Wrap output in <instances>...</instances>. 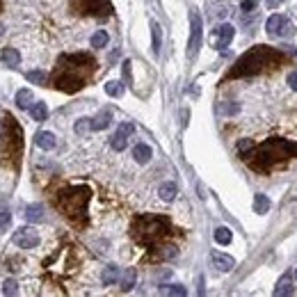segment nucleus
I'll return each mask as SVG.
<instances>
[{
    "mask_svg": "<svg viewBox=\"0 0 297 297\" xmlns=\"http://www.w3.org/2000/svg\"><path fill=\"white\" fill-rule=\"evenodd\" d=\"M242 155H245V160L251 164V169L265 174L272 167H277L279 162L297 158V142L272 137V140H265L263 144H258V146L251 144L247 151H242Z\"/></svg>",
    "mask_w": 297,
    "mask_h": 297,
    "instance_id": "obj_1",
    "label": "nucleus"
},
{
    "mask_svg": "<svg viewBox=\"0 0 297 297\" xmlns=\"http://www.w3.org/2000/svg\"><path fill=\"white\" fill-rule=\"evenodd\" d=\"M91 71H94V59L89 55H85V53L64 55L57 64V71H55V87L73 94L80 87H85Z\"/></svg>",
    "mask_w": 297,
    "mask_h": 297,
    "instance_id": "obj_2",
    "label": "nucleus"
},
{
    "mask_svg": "<svg viewBox=\"0 0 297 297\" xmlns=\"http://www.w3.org/2000/svg\"><path fill=\"white\" fill-rule=\"evenodd\" d=\"M286 62V55L279 48H270V46H254L247 50L228 71V78H245V76H258L263 71H272L279 64Z\"/></svg>",
    "mask_w": 297,
    "mask_h": 297,
    "instance_id": "obj_3",
    "label": "nucleus"
},
{
    "mask_svg": "<svg viewBox=\"0 0 297 297\" xmlns=\"http://www.w3.org/2000/svg\"><path fill=\"white\" fill-rule=\"evenodd\" d=\"M169 231H172L169 219L160 217V215H144V217L135 219V224H133V236H135V240L142 242V245H149V247L160 242Z\"/></svg>",
    "mask_w": 297,
    "mask_h": 297,
    "instance_id": "obj_4",
    "label": "nucleus"
},
{
    "mask_svg": "<svg viewBox=\"0 0 297 297\" xmlns=\"http://www.w3.org/2000/svg\"><path fill=\"white\" fill-rule=\"evenodd\" d=\"M87 201H89V190L87 187H67L64 192H59L57 204L64 210V215L71 219H82L87 213Z\"/></svg>",
    "mask_w": 297,
    "mask_h": 297,
    "instance_id": "obj_5",
    "label": "nucleus"
},
{
    "mask_svg": "<svg viewBox=\"0 0 297 297\" xmlns=\"http://www.w3.org/2000/svg\"><path fill=\"white\" fill-rule=\"evenodd\" d=\"M265 32H268V37H272V39H277V37L290 39V37L295 35V25H292L283 14H272V16L268 18V23H265Z\"/></svg>",
    "mask_w": 297,
    "mask_h": 297,
    "instance_id": "obj_6",
    "label": "nucleus"
},
{
    "mask_svg": "<svg viewBox=\"0 0 297 297\" xmlns=\"http://www.w3.org/2000/svg\"><path fill=\"white\" fill-rule=\"evenodd\" d=\"M201 39H204V21H201L199 12H190V41H187V57H196L201 48Z\"/></svg>",
    "mask_w": 297,
    "mask_h": 297,
    "instance_id": "obj_7",
    "label": "nucleus"
},
{
    "mask_svg": "<svg viewBox=\"0 0 297 297\" xmlns=\"http://www.w3.org/2000/svg\"><path fill=\"white\" fill-rule=\"evenodd\" d=\"M14 245L21 247V249H35L37 245H39V233H37V228L32 226H21L16 233H14Z\"/></svg>",
    "mask_w": 297,
    "mask_h": 297,
    "instance_id": "obj_8",
    "label": "nucleus"
},
{
    "mask_svg": "<svg viewBox=\"0 0 297 297\" xmlns=\"http://www.w3.org/2000/svg\"><path fill=\"white\" fill-rule=\"evenodd\" d=\"M73 5H76L82 14H94V16H98V14H105V16H108V14L112 12L108 0H73Z\"/></svg>",
    "mask_w": 297,
    "mask_h": 297,
    "instance_id": "obj_9",
    "label": "nucleus"
},
{
    "mask_svg": "<svg viewBox=\"0 0 297 297\" xmlns=\"http://www.w3.org/2000/svg\"><path fill=\"white\" fill-rule=\"evenodd\" d=\"M233 35H236V27L231 23H222L217 30H213V46L217 50H226V46L233 41Z\"/></svg>",
    "mask_w": 297,
    "mask_h": 297,
    "instance_id": "obj_10",
    "label": "nucleus"
},
{
    "mask_svg": "<svg viewBox=\"0 0 297 297\" xmlns=\"http://www.w3.org/2000/svg\"><path fill=\"white\" fill-rule=\"evenodd\" d=\"M133 133H135V123L123 121L121 126L117 128V133L112 135V142H110V144H112V149L114 151H123V149H126V144H128V137H130Z\"/></svg>",
    "mask_w": 297,
    "mask_h": 297,
    "instance_id": "obj_11",
    "label": "nucleus"
},
{
    "mask_svg": "<svg viewBox=\"0 0 297 297\" xmlns=\"http://www.w3.org/2000/svg\"><path fill=\"white\" fill-rule=\"evenodd\" d=\"M210 260H213V265L219 272H231V270L236 268V260H233L231 256L222 254V251H213V254H210Z\"/></svg>",
    "mask_w": 297,
    "mask_h": 297,
    "instance_id": "obj_12",
    "label": "nucleus"
},
{
    "mask_svg": "<svg viewBox=\"0 0 297 297\" xmlns=\"http://www.w3.org/2000/svg\"><path fill=\"white\" fill-rule=\"evenodd\" d=\"M23 217H25L27 222H32V224L44 222L46 210H44V206H41V204H27L25 208H23Z\"/></svg>",
    "mask_w": 297,
    "mask_h": 297,
    "instance_id": "obj_13",
    "label": "nucleus"
},
{
    "mask_svg": "<svg viewBox=\"0 0 297 297\" xmlns=\"http://www.w3.org/2000/svg\"><path fill=\"white\" fill-rule=\"evenodd\" d=\"M112 121V112L110 110H101L94 119H91V130H105Z\"/></svg>",
    "mask_w": 297,
    "mask_h": 297,
    "instance_id": "obj_14",
    "label": "nucleus"
},
{
    "mask_svg": "<svg viewBox=\"0 0 297 297\" xmlns=\"http://www.w3.org/2000/svg\"><path fill=\"white\" fill-rule=\"evenodd\" d=\"M35 142H37V146L39 149H44V151H50V149H55V135L53 133H48V130H39L37 133V137H35Z\"/></svg>",
    "mask_w": 297,
    "mask_h": 297,
    "instance_id": "obj_15",
    "label": "nucleus"
},
{
    "mask_svg": "<svg viewBox=\"0 0 297 297\" xmlns=\"http://www.w3.org/2000/svg\"><path fill=\"white\" fill-rule=\"evenodd\" d=\"M292 292V277L290 274H281V279L277 281V286H274V295L277 297H283V295H290Z\"/></svg>",
    "mask_w": 297,
    "mask_h": 297,
    "instance_id": "obj_16",
    "label": "nucleus"
},
{
    "mask_svg": "<svg viewBox=\"0 0 297 297\" xmlns=\"http://www.w3.org/2000/svg\"><path fill=\"white\" fill-rule=\"evenodd\" d=\"M151 155H153V151H151L149 144H135V149H133V158H135V162H140V164L149 162Z\"/></svg>",
    "mask_w": 297,
    "mask_h": 297,
    "instance_id": "obj_17",
    "label": "nucleus"
},
{
    "mask_svg": "<svg viewBox=\"0 0 297 297\" xmlns=\"http://www.w3.org/2000/svg\"><path fill=\"white\" fill-rule=\"evenodd\" d=\"M158 194H160V199H162V201H174V199H176V194H178L176 183H172V181L162 183V185L158 187Z\"/></svg>",
    "mask_w": 297,
    "mask_h": 297,
    "instance_id": "obj_18",
    "label": "nucleus"
},
{
    "mask_svg": "<svg viewBox=\"0 0 297 297\" xmlns=\"http://www.w3.org/2000/svg\"><path fill=\"white\" fill-rule=\"evenodd\" d=\"M119 277H121V272H119L117 265H108L101 274V281H103V286H112V283L119 281Z\"/></svg>",
    "mask_w": 297,
    "mask_h": 297,
    "instance_id": "obj_19",
    "label": "nucleus"
},
{
    "mask_svg": "<svg viewBox=\"0 0 297 297\" xmlns=\"http://www.w3.org/2000/svg\"><path fill=\"white\" fill-rule=\"evenodd\" d=\"M32 103H35V94H32L30 89H18L16 91V105L21 110L32 108Z\"/></svg>",
    "mask_w": 297,
    "mask_h": 297,
    "instance_id": "obj_20",
    "label": "nucleus"
},
{
    "mask_svg": "<svg viewBox=\"0 0 297 297\" xmlns=\"http://www.w3.org/2000/svg\"><path fill=\"white\" fill-rule=\"evenodd\" d=\"M213 236H215V242H217V245H222V247L231 245V240H233V233H231V228H228V226H217Z\"/></svg>",
    "mask_w": 297,
    "mask_h": 297,
    "instance_id": "obj_21",
    "label": "nucleus"
},
{
    "mask_svg": "<svg viewBox=\"0 0 297 297\" xmlns=\"http://www.w3.org/2000/svg\"><path fill=\"white\" fill-rule=\"evenodd\" d=\"M0 59H3L7 67H18V64H21V53H18L16 48H5L3 53H0Z\"/></svg>",
    "mask_w": 297,
    "mask_h": 297,
    "instance_id": "obj_22",
    "label": "nucleus"
},
{
    "mask_svg": "<svg viewBox=\"0 0 297 297\" xmlns=\"http://www.w3.org/2000/svg\"><path fill=\"white\" fill-rule=\"evenodd\" d=\"M135 281H137V272H135V268H128L126 272L121 274V281H119V286H121V290H123V292H128L133 286H135Z\"/></svg>",
    "mask_w": 297,
    "mask_h": 297,
    "instance_id": "obj_23",
    "label": "nucleus"
},
{
    "mask_svg": "<svg viewBox=\"0 0 297 297\" xmlns=\"http://www.w3.org/2000/svg\"><path fill=\"white\" fill-rule=\"evenodd\" d=\"M30 114L35 121H46V117H48V105H46L44 101H37V103H32Z\"/></svg>",
    "mask_w": 297,
    "mask_h": 297,
    "instance_id": "obj_24",
    "label": "nucleus"
},
{
    "mask_svg": "<svg viewBox=\"0 0 297 297\" xmlns=\"http://www.w3.org/2000/svg\"><path fill=\"white\" fill-rule=\"evenodd\" d=\"M158 292H160V295H178V297L187 295L185 286H181V283H164V286L158 288Z\"/></svg>",
    "mask_w": 297,
    "mask_h": 297,
    "instance_id": "obj_25",
    "label": "nucleus"
},
{
    "mask_svg": "<svg viewBox=\"0 0 297 297\" xmlns=\"http://www.w3.org/2000/svg\"><path fill=\"white\" fill-rule=\"evenodd\" d=\"M270 210V199L263 194V192H258V194H254V213L258 215H265Z\"/></svg>",
    "mask_w": 297,
    "mask_h": 297,
    "instance_id": "obj_26",
    "label": "nucleus"
},
{
    "mask_svg": "<svg viewBox=\"0 0 297 297\" xmlns=\"http://www.w3.org/2000/svg\"><path fill=\"white\" fill-rule=\"evenodd\" d=\"M151 37H153V55H158L160 44H162V30H160L158 21H151Z\"/></svg>",
    "mask_w": 297,
    "mask_h": 297,
    "instance_id": "obj_27",
    "label": "nucleus"
},
{
    "mask_svg": "<svg viewBox=\"0 0 297 297\" xmlns=\"http://www.w3.org/2000/svg\"><path fill=\"white\" fill-rule=\"evenodd\" d=\"M108 41H110L108 32H105V30H96L94 35H91L89 44H91V48H105V46H108Z\"/></svg>",
    "mask_w": 297,
    "mask_h": 297,
    "instance_id": "obj_28",
    "label": "nucleus"
},
{
    "mask_svg": "<svg viewBox=\"0 0 297 297\" xmlns=\"http://www.w3.org/2000/svg\"><path fill=\"white\" fill-rule=\"evenodd\" d=\"M105 94L112 96V98H119V96L123 94V85H121L119 80H110V82H105Z\"/></svg>",
    "mask_w": 297,
    "mask_h": 297,
    "instance_id": "obj_29",
    "label": "nucleus"
},
{
    "mask_svg": "<svg viewBox=\"0 0 297 297\" xmlns=\"http://www.w3.org/2000/svg\"><path fill=\"white\" fill-rule=\"evenodd\" d=\"M25 78L32 82V85H44V82H46V73L39 71V69H32V71H27Z\"/></svg>",
    "mask_w": 297,
    "mask_h": 297,
    "instance_id": "obj_30",
    "label": "nucleus"
},
{
    "mask_svg": "<svg viewBox=\"0 0 297 297\" xmlns=\"http://www.w3.org/2000/svg\"><path fill=\"white\" fill-rule=\"evenodd\" d=\"M208 7L213 9V16H217V18H226L228 16V5H224V3H210Z\"/></svg>",
    "mask_w": 297,
    "mask_h": 297,
    "instance_id": "obj_31",
    "label": "nucleus"
},
{
    "mask_svg": "<svg viewBox=\"0 0 297 297\" xmlns=\"http://www.w3.org/2000/svg\"><path fill=\"white\" fill-rule=\"evenodd\" d=\"M76 133L78 135H85V133H89L91 130V119H87V117H82V119H78L76 121Z\"/></svg>",
    "mask_w": 297,
    "mask_h": 297,
    "instance_id": "obj_32",
    "label": "nucleus"
},
{
    "mask_svg": "<svg viewBox=\"0 0 297 297\" xmlns=\"http://www.w3.org/2000/svg\"><path fill=\"white\" fill-rule=\"evenodd\" d=\"M219 112L226 114V117H233V114L240 112V105L238 103H224V105H219Z\"/></svg>",
    "mask_w": 297,
    "mask_h": 297,
    "instance_id": "obj_33",
    "label": "nucleus"
},
{
    "mask_svg": "<svg viewBox=\"0 0 297 297\" xmlns=\"http://www.w3.org/2000/svg\"><path fill=\"white\" fill-rule=\"evenodd\" d=\"M16 292H18V283L14 279H7L3 283V295H16Z\"/></svg>",
    "mask_w": 297,
    "mask_h": 297,
    "instance_id": "obj_34",
    "label": "nucleus"
},
{
    "mask_svg": "<svg viewBox=\"0 0 297 297\" xmlns=\"http://www.w3.org/2000/svg\"><path fill=\"white\" fill-rule=\"evenodd\" d=\"M9 222H12V215H9V210H3V213H0V233L7 228Z\"/></svg>",
    "mask_w": 297,
    "mask_h": 297,
    "instance_id": "obj_35",
    "label": "nucleus"
},
{
    "mask_svg": "<svg viewBox=\"0 0 297 297\" xmlns=\"http://www.w3.org/2000/svg\"><path fill=\"white\" fill-rule=\"evenodd\" d=\"M286 82H288V87H290L292 91H297V69H295V71H290V73H288Z\"/></svg>",
    "mask_w": 297,
    "mask_h": 297,
    "instance_id": "obj_36",
    "label": "nucleus"
},
{
    "mask_svg": "<svg viewBox=\"0 0 297 297\" xmlns=\"http://www.w3.org/2000/svg\"><path fill=\"white\" fill-rule=\"evenodd\" d=\"M240 9H242L245 14L254 12V9H256V0H242V3H240Z\"/></svg>",
    "mask_w": 297,
    "mask_h": 297,
    "instance_id": "obj_37",
    "label": "nucleus"
},
{
    "mask_svg": "<svg viewBox=\"0 0 297 297\" xmlns=\"http://www.w3.org/2000/svg\"><path fill=\"white\" fill-rule=\"evenodd\" d=\"M123 78H126V82H130V59L123 62Z\"/></svg>",
    "mask_w": 297,
    "mask_h": 297,
    "instance_id": "obj_38",
    "label": "nucleus"
},
{
    "mask_svg": "<svg viewBox=\"0 0 297 297\" xmlns=\"http://www.w3.org/2000/svg\"><path fill=\"white\" fill-rule=\"evenodd\" d=\"M283 0H265V5H268L270 9H274V7H279V5H281Z\"/></svg>",
    "mask_w": 297,
    "mask_h": 297,
    "instance_id": "obj_39",
    "label": "nucleus"
},
{
    "mask_svg": "<svg viewBox=\"0 0 297 297\" xmlns=\"http://www.w3.org/2000/svg\"><path fill=\"white\" fill-rule=\"evenodd\" d=\"M3 32H5V27H3V25H0V37H3Z\"/></svg>",
    "mask_w": 297,
    "mask_h": 297,
    "instance_id": "obj_40",
    "label": "nucleus"
},
{
    "mask_svg": "<svg viewBox=\"0 0 297 297\" xmlns=\"http://www.w3.org/2000/svg\"><path fill=\"white\" fill-rule=\"evenodd\" d=\"M295 279H297V270H295Z\"/></svg>",
    "mask_w": 297,
    "mask_h": 297,
    "instance_id": "obj_41",
    "label": "nucleus"
},
{
    "mask_svg": "<svg viewBox=\"0 0 297 297\" xmlns=\"http://www.w3.org/2000/svg\"><path fill=\"white\" fill-rule=\"evenodd\" d=\"M0 7H3V0H0Z\"/></svg>",
    "mask_w": 297,
    "mask_h": 297,
    "instance_id": "obj_42",
    "label": "nucleus"
}]
</instances>
